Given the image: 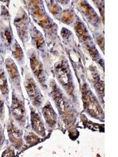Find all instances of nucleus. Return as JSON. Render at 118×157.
<instances>
[{
    "label": "nucleus",
    "instance_id": "nucleus-1",
    "mask_svg": "<svg viewBox=\"0 0 118 157\" xmlns=\"http://www.w3.org/2000/svg\"><path fill=\"white\" fill-rule=\"evenodd\" d=\"M50 94L55 104L59 116L65 125H73L77 120V112L69 98L65 95L54 79L50 82Z\"/></svg>",
    "mask_w": 118,
    "mask_h": 157
},
{
    "label": "nucleus",
    "instance_id": "nucleus-2",
    "mask_svg": "<svg viewBox=\"0 0 118 157\" xmlns=\"http://www.w3.org/2000/svg\"><path fill=\"white\" fill-rule=\"evenodd\" d=\"M27 2H29L27 3L28 9L33 21L43 29L47 37H55L57 32V26L45 11L43 2L29 1Z\"/></svg>",
    "mask_w": 118,
    "mask_h": 157
},
{
    "label": "nucleus",
    "instance_id": "nucleus-3",
    "mask_svg": "<svg viewBox=\"0 0 118 157\" xmlns=\"http://www.w3.org/2000/svg\"><path fill=\"white\" fill-rule=\"evenodd\" d=\"M83 106L84 112L91 117L104 121V111L95 94L92 92L88 83L84 82L81 85Z\"/></svg>",
    "mask_w": 118,
    "mask_h": 157
},
{
    "label": "nucleus",
    "instance_id": "nucleus-4",
    "mask_svg": "<svg viewBox=\"0 0 118 157\" xmlns=\"http://www.w3.org/2000/svg\"><path fill=\"white\" fill-rule=\"evenodd\" d=\"M54 73L57 82L72 100H75V86L71 69L66 59H62L55 64Z\"/></svg>",
    "mask_w": 118,
    "mask_h": 157
},
{
    "label": "nucleus",
    "instance_id": "nucleus-5",
    "mask_svg": "<svg viewBox=\"0 0 118 157\" xmlns=\"http://www.w3.org/2000/svg\"><path fill=\"white\" fill-rule=\"evenodd\" d=\"M10 113L19 127H25L27 121V113L25 102L14 90L12 92V103L10 108Z\"/></svg>",
    "mask_w": 118,
    "mask_h": 157
},
{
    "label": "nucleus",
    "instance_id": "nucleus-6",
    "mask_svg": "<svg viewBox=\"0 0 118 157\" xmlns=\"http://www.w3.org/2000/svg\"><path fill=\"white\" fill-rule=\"evenodd\" d=\"M24 85H25V88L26 90L28 96L32 102V106L36 109L41 108L43 104L44 98H43V95L42 94L39 86L36 84V81L29 71H27L25 75Z\"/></svg>",
    "mask_w": 118,
    "mask_h": 157
},
{
    "label": "nucleus",
    "instance_id": "nucleus-7",
    "mask_svg": "<svg viewBox=\"0 0 118 157\" xmlns=\"http://www.w3.org/2000/svg\"><path fill=\"white\" fill-rule=\"evenodd\" d=\"M29 61H30L31 69L32 71V73L38 80L39 83L41 85L43 89H47V78H46V74H45L44 66L43 63L39 59V54L37 52L33 49H31L28 52Z\"/></svg>",
    "mask_w": 118,
    "mask_h": 157
},
{
    "label": "nucleus",
    "instance_id": "nucleus-8",
    "mask_svg": "<svg viewBox=\"0 0 118 157\" xmlns=\"http://www.w3.org/2000/svg\"><path fill=\"white\" fill-rule=\"evenodd\" d=\"M17 32L22 43L25 45V43L29 41V16L24 9L21 8L14 21Z\"/></svg>",
    "mask_w": 118,
    "mask_h": 157
},
{
    "label": "nucleus",
    "instance_id": "nucleus-9",
    "mask_svg": "<svg viewBox=\"0 0 118 157\" xmlns=\"http://www.w3.org/2000/svg\"><path fill=\"white\" fill-rule=\"evenodd\" d=\"M75 6L77 10L83 15L87 21L94 27L98 28L101 25V19L97 15L95 10L86 1H77L75 2Z\"/></svg>",
    "mask_w": 118,
    "mask_h": 157
},
{
    "label": "nucleus",
    "instance_id": "nucleus-10",
    "mask_svg": "<svg viewBox=\"0 0 118 157\" xmlns=\"http://www.w3.org/2000/svg\"><path fill=\"white\" fill-rule=\"evenodd\" d=\"M7 134L11 145L16 149H20L23 146V132L14 123V119L10 116L6 125Z\"/></svg>",
    "mask_w": 118,
    "mask_h": 157
},
{
    "label": "nucleus",
    "instance_id": "nucleus-11",
    "mask_svg": "<svg viewBox=\"0 0 118 157\" xmlns=\"http://www.w3.org/2000/svg\"><path fill=\"white\" fill-rule=\"evenodd\" d=\"M13 35L11 25L10 24L9 15H2V17L0 18V39L2 43L6 48H10L13 43Z\"/></svg>",
    "mask_w": 118,
    "mask_h": 157
},
{
    "label": "nucleus",
    "instance_id": "nucleus-12",
    "mask_svg": "<svg viewBox=\"0 0 118 157\" xmlns=\"http://www.w3.org/2000/svg\"><path fill=\"white\" fill-rule=\"evenodd\" d=\"M6 68L7 71L8 76L10 78V82L12 85L13 89L16 92H19L22 94V87H21V76H20L19 71L18 67L15 64L14 61L11 58H7L5 61Z\"/></svg>",
    "mask_w": 118,
    "mask_h": 157
},
{
    "label": "nucleus",
    "instance_id": "nucleus-13",
    "mask_svg": "<svg viewBox=\"0 0 118 157\" xmlns=\"http://www.w3.org/2000/svg\"><path fill=\"white\" fill-rule=\"evenodd\" d=\"M90 71V82H91V85L93 86L94 89L96 91V94L98 97L99 98L102 103L103 104V98L104 94H105V84H104V81L101 79L100 74L97 70L96 67L94 65H91L89 68Z\"/></svg>",
    "mask_w": 118,
    "mask_h": 157
},
{
    "label": "nucleus",
    "instance_id": "nucleus-14",
    "mask_svg": "<svg viewBox=\"0 0 118 157\" xmlns=\"http://www.w3.org/2000/svg\"><path fill=\"white\" fill-rule=\"evenodd\" d=\"M31 109V125L32 128L36 134L40 137L46 136V128H45L44 123L42 120L41 116H39V113L36 109L30 106Z\"/></svg>",
    "mask_w": 118,
    "mask_h": 157
},
{
    "label": "nucleus",
    "instance_id": "nucleus-15",
    "mask_svg": "<svg viewBox=\"0 0 118 157\" xmlns=\"http://www.w3.org/2000/svg\"><path fill=\"white\" fill-rule=\"evenodd\" d=\"M42 114L47 127L50 129L55 128L57 125V115L50 101H47L42 108Z\"/></svg>",
    "mask_w": 118,
    "mask_h": 157
},
{
    "label": "nucleus",
    "instance_id": "nucleus-16",
    "mask_svg": "<svg viewBox=\"0 0 118 157\" xmlns=\"http://www.w3.org/2000/svg\"><path fill=\"white\" fill-rule=\"evenodd\" d=\"M29 32H30L32 44L33 45V47H36V50H39V51H44L46 45H45L44 38H43V35L33 25H32L31 29H29Z\"/></svg>",
    "mask_w": 118,
    "mask_h": 157
},
{
    "label": "nucleus",
    "instance_id": "nucleus-17",
    "mask_svg": "<svg viewBox=\"0 0 118 157\" xmlns=\"http://www.w3.org/2000/svg\"><path fill=\"white\" fill-rule=\"evenodd\" d=\"M74 30H75L76 33H77V36L78 37L80 42L81 43H83L84 45H86L88 43H91V41H93L92 39H91V36H90L88 29H87L86 26L84 25V24L83 22L78 21L76 23Z\"/></svg>",
    "mask_w": 118,
    "mask_h": 157
},
{
    "label": "nucleus",
    "instance_id": "nucleus-18",
    "mask_svg": "<svg viewBox=\"0 0 118 157\" xmlns=\"http://www.w3.org/2000/svg\"><path fill=\"white\" fill-rule=\"evenodd\" d=\"M0 91L6 102H9V86L7 83V78L6 72L2 68L0 67Z\"/></svg>",
    "mask_w": 118,
    "mask_h": 157
},
{
    "label": "nucleus",
    "instance_id": "nucleus-19",
    "mask_svg": "<svg viewBox=\"0 0 118 157\" xmlns=\"http://www.w3.org/2000/svg\"><path fill=\"white\" fill-rule=\"evenodd\" d=\"M12 55L17 63L20 65H22L25 63V55H24L23 50L16 40H14V43L12 46Z\"/></svg>",
    "mask_w": 118,
    "mask_h": 157
},
{
    "label": "nucleus",
    "instance_id": "nucleus-20",
    "mask_svg": "<svg viewBox=\"0 0 118 157\" xmlns=\"http://www.w3.org/2000/svg\"><path fill=\"white\" fill-rule=\"evenodd\" d=\"M58 19L62 23L66 24V25H72L73 23H74L76 20L75 13H74L73 11L69 9L65 10L61 12Z\"/></svg>",
    "mask_w": 118,
    "mask_h": 157
},
{
    "label": "nucleus",
    "instance_id": "nucleus-21",
    "mask_svg": "<svg viewBox=\"0 0 118 157\" xmlns=\"http://www.w3.org/2000/svg\"><path fill=\"white\" fill-rule=\"evenodd\" d=\"M42 139L40 138L38 134H35L33 132H28L27 134L25 135V144L27 146H32V145H36L37 143L41 142Z\"/></svg>",
    "mask_w": 118,
    "mask_h": 157
},
{
    "label": "nucleus",
    "instance_id": "nucleus-22",
    "mask_svg": "<svg viewBox=\"0 0 118 157\" xmlns=\"http://www.w3.org/2000/svg\"><path fill=\"white\" fill-rule=\"evenodd\" d=\"M46 2H47L49 11L52 14L54 15V17H56L60 15L61 12V8L58 5V3H57V2H54V1H46Z\"/></svg>",
    "mask_w": 118,
    "mask_h": 157
},
{
    "label": "nucleus",
    "instance_id": "nucleus-23",
    "mask_svg": "<svg viewBox=\"0 0 118 157\" xmlns=\"http://www.w3.org/2000/svg\"><path fill=\"white\" fill-rule=\"evenodd\" d=\"M5 118V105L4 100L0 94V121L3 122Z\"/></svg>",
    "mask_w": 118,
    "mask_h": 157
},
{
    "label": "nucleus",
    "instance_id": "nucleus-24",
    "mask_svg": "<svg viewBox=\"0 0 118 157\" xmlns=\"http://www.w3.org/2000/svg\"><path fill=\"white\" fill-rule=\"evenodd\" d=\"M2 156H14V151L11 148H7L2 154Z\"/></svg>",
    "mask_w": 118,
    "mask_h": 157
},
{
    "label": "nucleus",
    "instance_id": "nucleus-25",
    "mask_svg": "<svg viewBox=\"0 0 118 157\" xmlns=\"http://www.w3.org/2000/svg\"><path fill=\"white\" fill-rule=\"evenodd\" d=\"M4 141V132H3V128H2V124L0 123V149L2 148V144Z\"/></svg>",
    "mask_w": 118,
    "mask_h": 157
},
{
    "label": "nucleus",
    "instance_id": "nucleus-26",
    "mask_svg": "<svg viewBox=\"0 0 118 157\" xmlns=\"http://www.w3.org/2000/svg\"><path fill=\"white\" fill-rule=\"evenodd\" d=\"M61 36H62L63 38H65H65L69 37V36L72 35V33H71V32H70V31L68 30V29L63 28L62 30H61Z\"/></svg>",
    "mask_w": 118,
    "mask_h": 157
}]
</instances>
